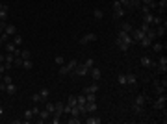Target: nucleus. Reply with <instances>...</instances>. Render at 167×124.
<instances>
[{"instance_id":"nucleus-1","label":"nucleus","mask_w":167,"mask_h":124,"mask_svg":"<svg viewBox=\"0 0 167 124\" xmlns=\"http://www.w3.org/2000/svg\"><path fill=\"white\" fill-rule=\"evenodd\" d=\"M154 67H156V74H165L167 72V57L162 56L158 59V63H154Z\"/></svg>"},{"instance_id":"nucleus-2","label":"nucleus","mask_w":167,"mask_h":124,"mask_svg":"<svg viewBox=\"0 0 167 124\" xmlns=\"http://www.w3.org/2000/svg\"><path fill=\"white\" fill-rule=\"evenodd\" d=\"M125 15H126V9L119 4V0H117V2L113 4V19H121V17H125Z\"/></svg>"},{"instance_id":"nucleus-3","label":"nucleus","mask_w":167,"mask_h":124,"mask_svg":"<svg viewBox=\"0 0 167 124\" xmlns=\"http://www.w3.org/2000/svg\"><path fill=\"white\" fill-rule=\"evenodd\" d=\"M117 39L119 41H123V43H126V45H132L134 43V39H132V35H130L128 32H123V30H119V33H117Z\"/></svg>"},{"instance_id":"nucleus-4","label":"nucleus","mask_w":167,"mask_h":124,"mask_svg":"<svg viewBox=\"0 0 167 124\" xmlns=\"http://www.w3.org/2000/svg\"><path fill=\"white\" fill-rule=\"evenodd\" d=\"M165 102H167L165 95H158V98L154 100V109H164V107H165Z\"/></svg>"},{"instance_id":"nucleus-5","label":"nucleus","mask_w":167,"mask_h":124,"mask_svg":"<svg viewBox=\"0 0 167 124\" xmlns=\"http://www.w3.org/2000/svg\"><path fill=\"white\" fill-rule=\"evenodd\" d=\"M73 72H74V74H78V76H87V74H89V69H87L86 65H80V63H78L76 67H74Z\"/></svg>"},{"instance_id":"nucleus-6","label":"nucleus","mask_w":167,"mask_h":124,"mask_svg":"<svg viewBox=\"0 0 167 124\" xmlns=\"http://www.w3.org/2000/svg\"><path fill=\"white\" fill-rule=\"evenodd\" d=\"M89 76L95 80V82H98V80L102 78V72H100V69H98V67H91V69H89Z\"/></svg>"},{"instance_id":"nucleus-7","label":"nucleus","mask_w":167,"mask_h":124,"mask_svg":"<svg viewBox=\"0 0 167 124\" xmlns=\"http://www.w3.org/2000/svg\"><path fill=\"white\" fill-rule=\"evenodd\" d=\"M149 102V95H145V93H141V95L136 96V100H134V104H137V106H143L145 107V104Z\"/></svg>"},{"instance_id":"nucleus-8","label":"nucleus","mask_w":167,"mask_h":124,"mask_svg":"<svg viewBox=\"0 0 167 124\" xmlns=\"http://www.w3.org/2000/svg\"><path fill=\"white\" fill-rule=\"evenodd\" d=\"M93 41H97V33H86L84 37H80V45H87Z\"/></svg>"},{"instance_id":"nucleus-9","label":"nucleus","mask_w":167,"mask_h":124,"mask_svg":"<svg viewBox=\"0 0 167 124\" xmlns=\"http://www.w3.org/2000/svg\"><path fill=\"white\" fill-rule=\"evenodd\" d=\"M139 63H141V67H143V69H150V67H154V61L150 59L149 56H143L141 59H139Z\"/></svg>"},{"instance_id":"nucleus-10","label":"nucleus","mask_w":167,"mask_h":124,"mask_svg":"<svg viewBox=\"0 0 167 124\" xmlns=\"http://www.w3.org/2000/svg\"><path fill=\"white\" fill-rule=\"evenodd\" d=\"M130 35H132V39L134 41H141L143 39V37H145V32H143V30L141 28H137V30H132V33H130Z\"/></svg>"},{"instance_id":"nucleus-11","label":"nucleus","mask_w":167,"mask_h":124,"mask_svg":"<svg viewBox=\"0 0 167 124\" xmlns=\"http://www.w3.org/2000/svg\"><path fill=\"white\" fill-rule=\"evenodd\" d=\"M164 91H165V85H162L160 80L154 78V93H156V95H164Z\"/></svg>"},{"instance_id":"nucleus-12","label":"nucleus","mask_w":167,"mask_h":124,"mask_svg":"<svg viewBox=\"0 0 167 124\" xmlns=\"http://www.w3.org/2000/svg\"><path fill=\"white\" fill-rule=\"evenodd\" d=\"M154 30H156V37H164V35H165V30H167V22L164 21L160 26H156Z\"/></svg>"},{"instance_id":"nucleus-13","label":"nucleus","mask_w":167,"mask_h":124,"mask_svg":"<svg viewBox=\"0 0 167 124\" xmlns=\"http://www.w3.org/2000/svg\"><path fill=\"white\" fill-rule=\"evenodd\" d=\"M37 122H43V121H48L50 117H52V113L50 111H46V109H43V111H39V115H37Z\"/></svg>"},{"instance_id":"nucleus-14","label":"nucleus","mask_w":167,"mask_h":124,"mask_svg":"<svg viewBox=\"0 0 167 124\" xmlns=\"http://www.w3.org/2000/svg\"><path fill=\"white\" fill-rule=\"evenodd\" d=\"M84 122H86V124H100V122H102V119L98 117V115H93V117L84 119Z\"/></svg>"},{"instance_id":"nucleus-15","label":"nucleus","mask_w":167,"mask_h":124,"mask_svg":"<svg viewBox=\"0 0 167 124\" xmlns=\"http://www.w3.org/2000/svg\"><path fill=\"white\" fill-rule=\"evenodd\" d=\"M97 91H98V83H97V82L82 89V93H84V95H86V93H97Z\"/></svg>"},{"instance_id":"nucleus-16","label":"nucleus","mask_w":167,"mask_h":124,"mask_svg":"<svg viewBox=\"0 0 167 124\" xmlns=\"http://www.w3.org/2000/svg\"><path fill=\"white\" fill-rule=\"evenodd\" d=\"M7 11H9V7L4 4V6L0 7V21H7Z\"/></svg>"},{"instance_id":"nucleus-17","label":"nucleus","mask_w":167,"mask_h":124,"mask_svg":"<svg viewBox=\"0 0 167 124\" xmlns=\"http://www.w3.org/2000/svg\"><path fill=\"white\" fill-rule=\"evenodd\" d=\"M34 117H35L34 109H26L24 111V122H32V121H34Z\"/></svg>"},{"instance_id":"nucleus-18","label":"nucleus","mask_w":167,"mask_h":124,"mask_svg":"<svg viewBox=\"0 0 167 124\" xmlns=\"http://www.w3.org/2000/svg\"><path fill=\"white\" fill-rule=\"evenodd\" d=\"M4 91H6L9 96H13L15 93H17V87H15V85H13V82H11V83H7V85H6V89H4Z\"/></svg>"},{"instance_id":"nucleus-19","label":"nucleus","mask_w":167,"mask_h":124,"mask_svg":"<svg viewBox=\"0 0 167 124\" xmlns=\"http://www.w3.org/2000/svg\"><path fill=\"white\" fill-rule=\"evenodd\" d=\"M97 102H87L86 104V109H87V113H95V111H97Z\"/></svg>"},{"instance_id":"nucleus-20","label":"nucleus","mask_w":167,"mask_h":124,"mask_svg":"<svg viewBox=\"0 0 167 124\" xmlns=\"http://www.w3.org/2000/svg\"><path fill=\"white\" fill-rule=\"evenodd\" d=\"M150 45H152V41H150V39H149V37H147V35L143 37L141 41H139V46H141V48H149Z\"/></svg>"},{"instance_id":"nucleus-21","label":"nucleus","mask_w":167,"mask_h":124,"mask_svg":"<svg viewBox=\"0 0 167 124\" xmlns=\"http://www.w3.org/2000/svg\"><path fill=\"white\" fill-rule=\"evenodd\" d=\"M15 50H17L15 43H13V41H7V43H6V52H11V54H15Z\"/></svg>"},{"instance_id":"nucleus-22","label":"nucleus","mask_w":167,"mask_h":124,"mask_svg":"<svg viewBox=\"0 0 167 124\" xmlns=\"http://www.w3.org/2000/svg\"><path fill=\"white\" fill-rule=\"evenodd\" d=\"M86 95H84V93H80V95L76 96V106H86Z\"/></svg>"},{"instance_id":"nucleus-23","label":"nucleus","mask_w":167,"mask_h":124,"mask_svg":"<svg viewBox=\"0 0 167 124\" xmlns=\"http://www.w3.org/2000/svg\"><path fill=\"white\" fill-rule=\"evenodd\" d=\"M136 82H137L136 74H126V85H136Z\"/></svg>"},{"instance_id":"nucleus-24","label":"nucleus","mask_w":167,"mask_h":124,"mask_svg":"<svg viewBox=\"0 0 167 124\" xmlns=\"http://www.w3.org/2000/svg\"><path fill=\"white\" fill-rule=\"evenodd\" d=\"M156 6H158V11H160V15H162V13H165V7H167V0H160V2H158Z\"/></svg>"},{"instance_id":"nucleus-25","label":"nucleus","mask_w":167,"mask_h":124,"mask_svg":"<svg viewBox=\"0 0 167 124\" xmlns=\"http://www.w3.org/2000/svg\"><path fill=\"white\" fill-rule=\"evenodd\" d=\"M4 32H6L7 35H15V33H17V28H15L13 24H7V26H6V30H4Z\"/></svg>"},{"instance_id":"nucleus-26","label":"nucleus","mask_w":167,"mask_h":124,"mask_svg":"<svg viewBox=\"0 0 167 124\" xmlns=\"http://www.w3.org/2000/svg\"><path fill=\"white\" fill-rule=\"evenodd\" d=\"M121 30H123V32H128V33H132L134 26L130 24V22H123V24H121Z\"/></svg>"},{"instance_id":"nucleus-27","label":"nucleus","mask_w":167,"mask_h":124,"mask_svg":"<svg viewBox=\"0 0 167 124\" xmlns=\"http://www.w3.org/2000/svg\"><path fill=\"white\" fill-rule=\"evenodd\" d=\"M22 69L32 71V69H34V61H32V59H24V61H22Z\"/></svg>"},{"instance_id":"nucleus-28","label":"nucleus","mask_w":167,"mask_h":124,"mask_svg":"<svg viewBox=\"0 0 167 124\" xmlns=\"http://www.w3.org/2000/svg\"><path fill=\"white\" fill-rule=\"evenodd\" d=\"M93 17H95V19H97V21H100V19H102V17H104V11H102V9H100V7H97V9H95V11H93Z\"/></svg>"},{"instance_id":"nucleus-29","label":"nucleus","mask_w":167,"mask_h":124,"mask_svg":"<svg viewBox=\"0 0 167 124\" xmlns=\"http://www.w3.org/2000/svg\"><path fill=\"white\" fill-rule=\"evenodd\" d=\"M152 19H154V15H150V13H145L143 15V22H145V24H152Z\"/></svg>"},{"instance_id":"nucleus-30","label":"nucleus","mask_w":167,"mask_h":124,"mask_svg":"<svg viewBox=\"0 0 167 124\" xmlns=\"http://www.w3.org/2000/svg\"><path fill=\"white\" fill-rule=\"evenodd\" d=\"M117 82H119L121 87H126V74H119L117 76Z\"/></svg>"},{"instance_id":"nucleus-31","label":"nucleus","mask_w":167,"mask_h":124,"mask_svg":"<svg viewBox=\"0 0 167 124\" xmlns=\"http://www.w3.org/2000/svg\"><path fill=\"white\" fill-rule=\"evenodd\" d=\"M132 111L136 115H143V106H137V104H132Z\"/></svg>"},{"instance_id":"nucleus-32","label":"nucleus","mask_w":167,"mask_h":124,"mask_svg":"<svg viewBox=\"0 0 167 124\" xmlns=\"http://www.w3.org/2000/svg\"><path fill=\"white\" fill-rule=\"evenodd\" d=\"M65 65H67V69H69V71L73 72V71H74V67H76V65H78V61H76V59H71V61H67Z\"/></svg>"},{"instance_id":"nucleus-33","label":"nucleus","mask_w":167,"mask_h":124,"mask_svg":"<svg viewBox=\"0 0 167 124\" xmlns=\"http://www.w3.org/2000/svg\"><path fill=\"white\" fill-rule=\"evenodd\" d=\"M9 37H11V35H7L6 32H2V33H0V45H6V43L9 41Z\"/></svg>"},{"instance_id":"nucleus-34","label":"nucleus","mask_w":167,"mask_h":124,"mask_svg":"<svg viewBox=\"0 0 167 124\" xmlns=\"http://www.w3.org/2000/svg\"><path fill=\"white\" fill-rule=\"evenodd\" d=\"M117 46H119V50H121V52H126V50L130 48L126 43H123V41H119V39H117Z\"/></svg>"},{"instance_id":"nucleus-35","label":"nucleus","mask_w":167,"mask_h":124,"mask_svg":"<svg viewBox=\"0 0 167 124\" xmlns=\"http://www.w3.org/2000/svg\"><path fill=\"white\" fill-rule=\"evenodd\" d=\"M45 109H46V111H50V113H54L56 104H54V102H45Z\"/></svg>"},{"instance_id":"nucleus-36","label":"nucleus","mask_w":167,"mask_h":124,"mask_svg":"<svg viewBox=\"0 0 167 124\" xmlns=\"http://www.w3.org/2000/svg\"><path fill=\"white\" fill-rule=\"evenodd\" d=\"M59 74L65 76V74H71V71L67 69V65H59Z\"/></svg>"},{"instance_id":"nucleus-37","label":"nucleus","mask_w":167,"mask_h":124,"mask_svg":"<svg viewBox=\"0 0 167 124\" xmlns=\"http://www.w3.org/2000/svg\"><path fill=\"white\" fill-rule=\"evenodd\" d=\"M39 95H41V98L43 100H46V98H48V95H50V91H48V89H41V91H39Z\"/></svg>"},{"instance_id":"nucleus-38","label":"nucleus","mask_w":167,"mask_h":124,"mask_svg":"<svg viewBox=\"0 0 167 124\" xmlns=\"http://www.w3.org/2000/svg\"><path fill=\"white\" fill-rule=\"evenodd\" d=\"M54 63L58 65V67H59V65H65V57H61V56H56V57H54Z\"/></svg>"},{"instance_id":"nucleus-39","label":"nucleus","mask_w":167,"mask_h":124,"mask_svg":"<svg viewBox=\"0 0 167 124\" xmlns=\"http://www.w3.org/2000/svg\"><path fill=\"white\" fill-rule=\"evenodd\" d=\"M164 46H165V45H160V43H156V45H154V43H152V50H154V52H158V54L164 50Z\"/></svg>"},{"instance_id":"nucleus-40","label":"nucleus","mask_w":167,"mask_h":124,"mask_svg":"<svg viewBox=\"0 0 167 124\" xmlns=\"http://www.w3.org/2000/svg\"><path fill=\"white\" fill-rule=\"evenodd\" d=\"M71 115H73V117H80V107H78V106H73V109H71Z\"/></svg>"},{"instance_id":"nucleus-41","label":"nucleus","mask_w":167,"mask_h":124,"mask_svg":"<svg viewBox=\"0 0 167 124\" xmlns=\"http://www.w3.org/2000/svg\"><path fill=\"white\" fill-rule=\"evenodd\" d=\"M32 102L34 104H39V102H43V98H41V95H39V93H35L34 96H32Z\"/></svg>"},{"instance_id":"nucleus-42","label":"nucleus","mask_w":167,"mask_h":124,"mask_svg":"<svg viewBox=\"0 0 167 124\" xmlns=\"http://www.w3.org/2000/svg\"><path fill=\"white\" fill-rule=\"evenodd\" d=\"M13 43H15V46H17V45H21V43H22V35L15 33V35H13Z\"/></svg>"},{"instance_id":"nucleus-43","label":"nucleus","mask_w":167,"mask_h":124,"mask_svg":"<svg viewBox=\"0 0 167 124\" xmlns=\"http://www.w3.org/2000/svg\"><path fill=\"white\" fill-rule=\"evenodd\" d=\"M67 122H69V124H78V122H82V119L80 117H73V115H71V119Z\"/></svg>"},{"instance_id":"nucleus-44","label":"nucleus","mask_w":167,"mask_h":124,"mask_svg":"<svg viewBox=\"0 0 167 124\" xmlns=\"http://www.w3.org/2000/svg\"><path fill=\"white\" fill-rule=\"evenodd\" d=\"M19 56L22 57V59H30V50H21V54Z\"/></svg>"},{"instance_id":"nucleus-45","label":"nucleus","mask_w":167,"mask_h":124,"mask_svg":"<svg viewBox=\"0 0 167 124\" xmlns=\"http://www.w3.org/2000/svg\"><path fill=\"white\" fill-rule=\"evenodd\" d=\"M67 104H71V106H76V96H74V95H69V98H67Z\"/></svg>"},{"instance_id":"nucleus-46","label":"nucleus","mask_w":167,"mask_h":124,"mask_svg":"<svg viewBox=\"0 0 167 124\" xmlns=\"http://www.w3.org/2000/svg\"><path fill=\"white\" fill-rule=\"evenodd\" d=\"M139 11H141L143 15H145V13H150V7L145 6V4H141V6H139Z\"/></svg>"},{"instance_id":"nucleus-47","label":"nucleus","mask_w":167,"mask_h":124,"mask_svg":"<svg viewBox=\"0 0 167 124\" xmlns=\"http://www.w3.org/2000/svg\"><path fill=\"white\" fill-rule=\"evenodd\" d=\"M84 65H86V67H87V69H91V67H95V59H91V57H89V59H86V63H84Z\"/></svg>"},{"instance_id":"nucleus-48","label":"nucleus","mask_w":167,"mask_h":124,"mask_svg":"<svg viewBox=\"0 0 167 124\" xmlns=\"http://www.w3.org/2000/svg\"><path fill=\"white\" fill-rule=\"evenodd\" d=\"M139 28H141V30H143V32H147V30H149V28H150V26H149V24H145V22H143V24H141V26H139Z\"/></svg>"},{"instance_id":"nucleus-49","label":"nucleus","mask_w":167,"mask_h":124,"mask_svg":"<svg viewBox=\"0 0 167 124\" xmlns=\"http://www.w3.org/2000/svg\"><path fill=\"white\" fill-rule=\"evenodd\" d=\"M4 72H6V65L0 63V74H4Z\"/></svg>"},{"instance_id":"nucleus-50","label":"nucleus","mask_w":167,"mask_h":124,"mask_svg":"<svg viewBox=\"0 0 167 124\" xmlns=\"http://www.w3.org/2000/svg\"><path fill=\"white\" fill-rule=\"evenodd\" d=\"M4 59H6V56H4V54H0V63H4Z\"/></svg>"},{"instance_id":"nucleus-51","label":"nucleus","mask_w":167,"mask_h":124,"mask_svg":"<svg viewBox=\"0 0 167 124\" xmlns=\"http://www.w3.org/2000/svg\"><path fill=\"white\" fill-rule=\"evenodd\" d=\"M2 115H4V107L0 106V117H2Z\"/></svg>"}]
</instances>
